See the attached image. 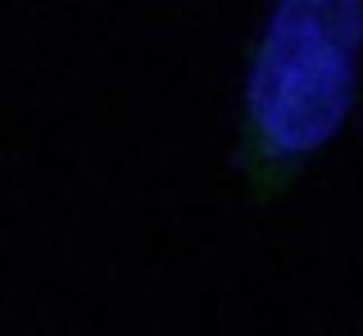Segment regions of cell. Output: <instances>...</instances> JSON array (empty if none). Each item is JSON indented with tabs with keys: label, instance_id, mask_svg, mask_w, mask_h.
<instances>
[{
	"label": "cell",
	"instance_id": "cell-1",
	"mask_svg": "<svg viewBox=\"0 0 363 336\" xmlns=\"http://www.w3.org/2000/svg\"><path fill=\"white\" fill-rule=\"evenodd\" d=\"M363 5L291 0L272 14L250 77V118L272 150H313L354 100Z\"/></svg>",
	"mask_w": 363,
	"mask_h": 336
}]
</instances>
